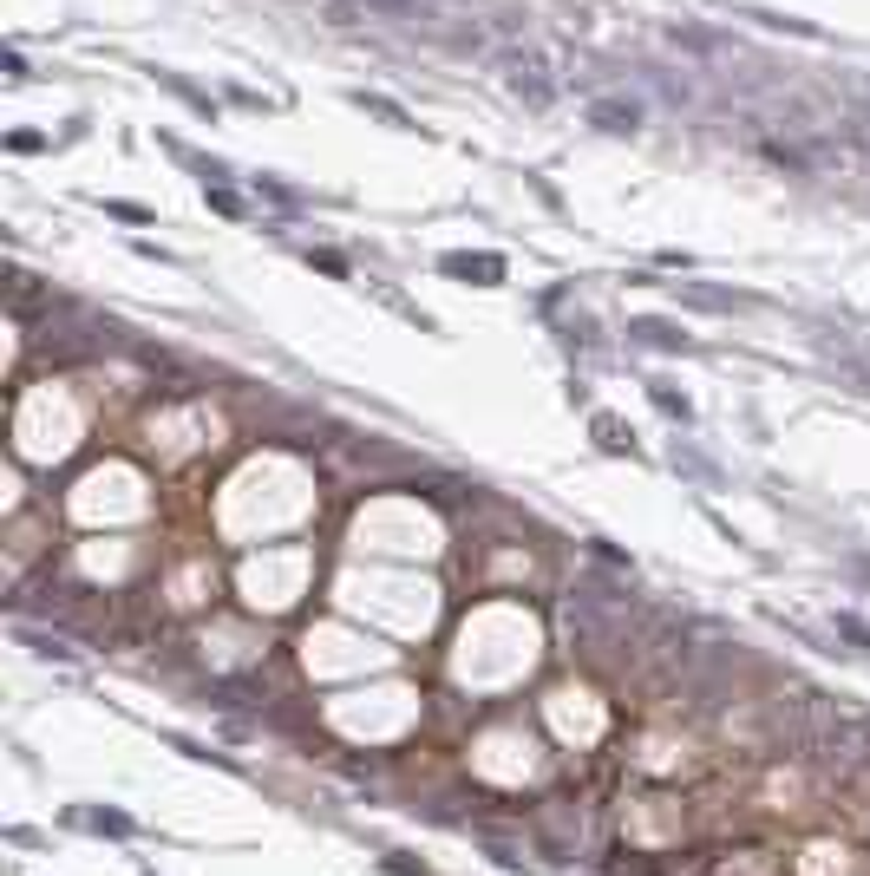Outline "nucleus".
<instances>
[{
    "label": "nucleus",
    "mask_w": 870,
    "mask_h": 876,
    "mask_svg": "<svg viewBox=\"0 0 870 876\" xmlns=\"http://www.w3.org/2000/svg\"><path fill=\"white\" fill-rule=\"evenodd\" d=\"M86 824H98V830H112V838H124V830H131V818H118V811H92Z\"/></svg>",
    "instance_id": "20e7f679"
},
{
    "label": "nucleus",
    "mask_w": 870,
    "mask_h": 876,
    "mask_svg": "<svg viewBox=\"0 0 870 876\" xmlns=\"http://www.w3.org/2000/svg\"><path fill=\"white\" fill-rule=\"evenodd\" d=\"M595 432H603V445H609V451H629V432H621L615 419H595Z\"/></svg>",
    "instance_id": "39448f33"
},
{
    "label": "nucleus",
    "mask_w": 870,
    "mask_h": 876,
    "mask_svg": "<svg viewBox=\"0 0 870 876\" xmlns=\"http://www.w3.org/2000/svg\"><path fill=\"white\" fill-rule=\"evenodd\" d=\"M838 635L857 641V648H870V628H864V621H851V615H838Z\"/></svg>",
    "instance_id": "423d86ee"
},
{
    "label": "nucleus",
    "mask_w": 870,
    "mask_h": 876,
    "mask_svg": "<svg viewBox=\"0 0 870 876\" xmlns=\"http://www.w3.org/2000/svg\"><path fill=\"white\" fill-rule=\"evenodd\" d=\"M655 406H661V412H674V419H688V400H674L668 386H655Z\"/></svg>",
    "instance_id": "0eeeda50"
},
{
    "label": "nucleus",
    "mask_w": 870,
    "mask_h": 876,
    "mask_svg": "<svg viewBox=\"0 0 870 876\" xmlns=\"http://www.w3.org/2000/svg\"><path fill=\"white\" fill-rule=\"evenodd\" d=\"M589 118L603 124V131H635V124H641V112H635V105H621V98H595Z\"/></svg>",
    "instance_id": "f03ea898"
},
{
    "label": "nucleus",
    "mask_w": 870,
    "mask_h": 876,
    "mask_svg": "<svg viewBox=\"0 0 870 876\" xmlns=\"http://www.w3.org/2000/svg\"><path fill=\"white\" fill-rule=\"evenodd\" d=\"M445 275H471V282H504V262L497 256H445Z\"/></svg>",
    "instance_id": "f257e3e1"
},
{
    "label": "nucleus",
    "mask_w": 870,
    "mask_h": 876,
    "mask_svg": "<svg viewBox=\"0 0 870 876\" xmlns=\"http://www.w3.org/2000/svg\"><path fill=\"white\" fill-rule=\"evenodd\" d=\"M629 333H635V341H648V347H688V341H680V333H674L668 321H635Z\"/></svg>",
    "instance_id": "7ed1b4c3"
},
{
    "label": "nucleus",
    "mask_w": 870,
    "mask_h": 876,
    "mask_svg": "<svg viewBox=\"0 0 870 876\" xmlns=\"http://www.w3.org/2000/svg\"><path fill=\"white\" fill-rule=\"evenodd\" d=\"M367 7H386V13H412V0H367Z\"/></svg>",
    "instance_id": "6e6552de"
}]
</instances>
